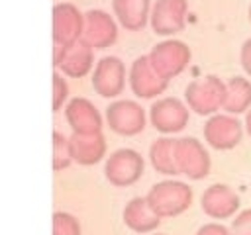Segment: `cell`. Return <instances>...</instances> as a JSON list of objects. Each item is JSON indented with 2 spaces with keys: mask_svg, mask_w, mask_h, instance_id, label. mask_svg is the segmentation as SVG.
I'll return each mask as SVG.
<instances>
[{
  "mask_svg": "<svg viewBox=\"0 0 251 235\" xmlns=\"http://www.w3.org/2000/svg\"><path fill=\"white\" fill-rule=\"evenodd\" d=\"M127 78H129V86H131L133 94L137 98H143V100H149V98H155V96L163 94L169 86V80L163 78L153 69L147 55H141L131 63Z\"/></svg>",
  "mask_w": 251,
  "mask_h": 235,
  "instance_id": "obj_12",
  "label": "cell"
},
{
  "mask_svg": "<svg viewBox=\"0 0 251 235\" xmlns=\"http://www.w3.org/2000/svg\"><path fill=\"white\" fill-rule=\"evenodd\" d=\"M65 118L73 133H80V135L102 133V127H104L102 114L88 98H82V96L71 98L65 106Z\"/></svg>",
  "mask_w": 251,
  "mask_h": 235,
  "instance_id": "obj_13",
  "label": "cell"
},
{
  "mask_svg": "<svg viewBox=\"0 0 251 235\" xmlns=\"http://www.w3.org/2000/svg\"><path fill=\"white\" fill-rule=\"evenodd\" d=\"M149 161L159 174H165V176L180 174L176 166V139L173 137L155 139L149 147Z\"/></svg>",
  "mask_w": 251,
  "mask_h": 235,
  "instance_id": "obj_20",
  "label": "cell"
},
{
  "mask_svg": "<svg viewBox=\"0 0 251 235\" xmlns=\"http://www.w3.org/2000/svg\"><path fill=\"white\" fill-rule=\"evenodd\" d=\"M231 235H251V208L239 212L231 221Z\"/></svg>",
  "mask_w": 251,
  "mask_h": 235,
  "instance_id": "obj_25",
  "label": "cell"
},
{
  "mask_svg": "<svg viewBox=\"0 0 251 235\" xmlns=\"http://www.w3.org/2000/svg\"><path fill=\"white\" fill-rule=\"evenodd\" d=\"M82 39L92 49H106L118 39V25L104 10H88L84 14Z\"/></svg>",
  "mask_w": 251,
  "mask_h": 235,
  "instance_id": "obj_15",
  "label": "cell"
},
{
  "mask_svg": "<svg viewBox=\"0 0 251 235\" xmlns=\"http://www.w3.org/2000/svg\"><path fill=\"white\" fill-rule=\"evenodd\" d=\"M155 235H163V233H155Z\"/></svg>",
  "mask_w": 251,
  "mask_h": 235,
  "instance_id": "obj_30",
  "label": "cell"
},
{
  "mask_svg": "<svg viewBox=\"0 0 251 235\" xmlns=\"http://www.w3.org/2000/svg\"><path fill=\"white\" fill-rule=\"evenodd\" d=\"M71 147H73V159L78 164H96L106 157V137L102 133L92 135H71Z\"/></svg>",
  "mask_w": 251,
  "mask_h": 235,
  "instance_id": "obj_19",
  "label": "cell"
},
{
  "mask_svg": "<svg viewBox=\"0 0 251 235\" xmlns=\"http://www.w3.org/2000/svg\"><path fill=\"white\" fill-rule=\"evenodd\" d=\"M251 108V80L243 76H231L226 82V100L224 108L227 114L237 116L249 112Z\"/></svg>",
  "mask_w": 251,
  "mask_h": 235,
  "instance_id": "obj_21",
  "label": "cell"
},
{
  "mask_svg": "<svg viewBox=\"0 0 251 235\" xmlns=\"http://www.w3.org/2000/svg\"><path fill=\"white\" fill-rule=\"evenodd\" d=\"M53 112H59L69 96V86L59 72H53Z\"/></svg>",
  "mask_w": 251,
  "mask_h": 235,
  "instance_id": "obj_24",
  "label": "cell"
},
{
  "mask_svg": "<svg viewBox=\"0 0 251 235\" xmlns=\"http://www.w3.org/2000/svg\"><path fill=\"white\" fill-rule=\"evenodd\" d=\"M196 235H231V229L218 221H212V223H204L202 227H198Z\"/></svg>",
  "mask_w": 251,
  "mask_h": 235,
  "instance_id": "obj_26",
  "label": "cell"
},
{
  "mask_svg": "<svg viewBox=\"0 0 251 235\" xmlns=\"http://www.w3.org/2000/svg\"><path fill=\"white\" fill-rule=\"evenodd\" d=\"M249 22H251V6H249Z\"/></svg>",
  "mask_w": 251,
  "mask_h": 235,
  "instance_id": "obj_29",
  "label": "cell"
},
{
  "mask_svg": "<svg viewBox=\"0 0 251 235\" xmlns=\"http://www.w3.org/2000/svg\"><path fill=\"white\" fill-rule=\"evenodd\" d=\"M210 155L196 137L176 139V166L178 172L190 180H202L210 172Z\"/></svg>",
  "mask_w": 251,
  "mask_h": 235,
  "instance_id": "obj_7",
  "label": "cell"
},
{
  "mask_svg": "<svg viewBox=\"0 0 251 235\" xmlns=\"http://www.w3.org/2000/svg\"><path fill=\"white\" fill-rule=\"evenodd\" d=\"M245 129H247V133H249V137H251V108H249V112H247V116H245Z\"/></svg>",
  "mask_w": 251,
  "mask_h": 235,
  "instance_id": "obj_28",
  "label": "cell"
},
{
  "mask_svg": "<svg viewBox=\"0 0 251 235\" xmlns=\"http://www.w3.org/2000/svg\"><path fill=\"white\" fill-rule=\"evenodd\" d=\"M80 221L69 212L53 213V235H80Z\"/></svg>",
  "mask_w": 251,
  "mask_h": 235,
  "instance_id": "obj_23",
  "label": "cell"
},
{
  "mask_svg": "<svg viewBox=\"0 0 251 235\" xmlns=\"http://www.w3.org/2000/svg\"><path fill=\"white\" fill-rule=\"evenodd\" d=\"M147 204L151 210L163 217H175L186 212L192 204V188L180 180H161L147 192Z\"/></svg>",
  "mask_w": 251,
  "mask_h": 235,
  "instance_id": "obj_1",
  "label": "cell"
},
{
  "mask_svg": "<svg viewBox=\"0 0 251 235\" xmlns=\"http://www.w3.org/2000/svg\"><path fill=\"white\" fill-rule=\"evenodd\" d=\"M92 88L102 98H116L126 88V67L122 59L108 55L102 57L92 70Z\"/></svg>",
  "mask_w": 251,
  "mask_h": 235,
  "instance_id": "obj_10",
  "label": "cell"
},
{
  "mask_svg": "<svg viewBox=\"0 0 251 235\" xmlns=\"http://www.w3.org/2000/svg\"><path fill=\"white\" fill-rule=\"evenodd\" d=\"M186 0H155L151 8V27L157 35H175L182 31L186 20Z\"/></svg>",
  "mask_w": 251,
  "mask_h": 235,
  "instance_id": "obj_14",
  "label": "cell"
},
{
  "mask_svg": "<svg viewBox=\"0 0 251 235\" xmlns=\"http://www.w3.org/2000/svg\"><path fill=\"white\" fill-rule=\"evenodd\" d=\"M84 29V14L71 4L61 2L53 6V43L55 47H63L82 39Z\"/></svg>",
  "mask_w": 251,
  "mask_h": 235,
  "instance_id": "obj_11",
  "label": "cell"
},
{
  "mask_svg": "<svg viewBox=\"0 0 251 235\" xmlns=\"http://www.w3.org/2000/svg\"><path fill=\"white\" fill-rule=\"evenodd\" d=\"M145 110L135 100H116L106 108V123L118 135H137L145 127Z\"/></svg>",
  "mask_w": 251,
  "mask_h": 235,
  "instance_id": "obj_5",
  "label": "cell"
},
{
  "mask_svg": "<svg viewBox=\"0 0 251 235\" xmlns=\"http://www.w3.org/2000/svg\"><path fill=\"white\" fill-rule=\"evenodd\" d=\"M71 137H65L61 131H53V170H63L73 163Z\"/></svg>",
  "mask_w": 251,
  "mask_h": 235,
  "instance_id": "obj_22",
  "label": "cell"
},
{
  "mask_svg": "<svg viewBox=\"0 0 251 235\" xmlns=\"http://www.w3.org/2000/svg\"><path fill=\"white\" fill-rule=\"evenodd\" d=\"M122 219L131 231L139 235L153 233L161 223V217L151 210V206L147 204V198H141V196H135L126 204Z\"/></svg>",
  "mask_w": 251,
  "mask_h": 235,
  "instance_id": "obj_17",
  "label": "cell"
},
{
  "mask_svg": "<svg viewBox=\"0 0 251 235\" xmlns=\"http://www.w3.org/2000/svg\"><path fill=\"white\" fill-rule=\"evenodd\" d=\"M188 110L190 108L182 100L165 96L153 102L149 108V119L151 125L161 133H178L188 123Z\"/></svg>",
  "mask_w": 251,
  "mask_h": 235,
  "instance_id": "obj_8",
  "label": "cell"
},
{
  "mask_svg": "<svg viewBox=\"0 0 251 235\" xmlns=\"http://www.w3.org/2000/svg\"><path fill=\"white\" fill-rule=\"evenodd\" d=\"M92 63H94V49L84 39H78L63 47H55V57H53L55 69H59L63 74L71 78L86 76L92 69Z\"/></svg>",
  "mask_w": 251,
  "mask_h": 235,
  "instance_id": "obj_6",
  "label": "cell"
},
{
  "mask_svg": "<svg viewBox=\"0 0 251 235\" xmlns=\"http://www.w3.org/2000/svg\"><path fill=\"white\" fill-rule=\"evenodd\" d=\"M143 166V157L135 149H118L106 159L104 174L112 186L126 188L141 178Z\"/></svg>",
  "mask_w": 251,
  "mask_h": 235,
  "instance_id": "obj_4",
  "label": "cell"
},
{
  "mask_svg": "<svg viewBox=\"0 0 251 235\" xmlns=\"http://www.w3.org/2000/svg\"><path fill=\"white\" fill-rule=\"evenodd\" d=\"M184 100H186V106L198 116H214L220 108H224L226 82L214 74L196 78L186 84Z\"/></svg>",
  "mask_w": 251,
  "mask_h": 235,
  "instance_id": "obj_2",
  "label": "cell"
},
{
  "mask_svg": "<svg viewBox=\"0 0 251 235\" xmlns=\"http://www.w3.org/2000/svg\"><path fill=\"white\" fill-rule=\"evenodd\" d=\"M112 8L120 25L129 31L145 27L151 18V0H112Z\"/></svg>",
  "mask_w": 251,
  "mask_h": 235,
  "instance_id": "obj_18",
  "label": "cell"
},
{
  "mask_svg": "<svg viewBox=\"0 0 251 235\" xmlns=\"http://www.w3.org/2000/svg\"><path fill=\"white\" fill-rule=\"evenodd\" d=\"M200 208L212 219H229L239 210V196L227 184H212L204 190Z\"/></svg>",
  "mask_w": 251,
  "mask_h": 235,
  "instance_id": "obj_16",
  "label": "cell"
},
{
  "mask_svg": "<svg viewBox=\"0 0 251 235\" xmlns=\"http://www.w3.org/2000/svg\"><path fill=\"white\" fill-rule=\"evenodd\" d=\"M239 61H241L243 70H245L247 76L251 78V37L243 41V45H241V53H239Z\"/></svg>",
  "mask_w": 251,
  "mask_h": 235,
  "instance_id": "obj_27",
  "label": "cell"
},
{
  "mask_svg": "<svg viewBox=\"0 0 251 235\" xmlns=\"http://www.w3.org/2000/svg\"><path fill=\"white\" fill-rule=\"evenodd\" d=\"M243 137L241 121L231 114H214L204 123V139L218 151H227L239 145Z\"/></svg>",
  "mask_w": 251,
  "mask_h": 235,
  "instance_id": "obj_9",
  "label": "cell"
},
{
  "mask_svg": "<svg viewBox=\"0 0 251 235\" xmlns=\"http://www.w3.org/2000/svg\"><path fill=\"white\" fill-rule=\"evenodd\" d=\"M153 69L167 80L180 74L190 63V47L180 39H165L149 51Z\"/></svg>",
  "mask_w": 251,
  "mask_h": 235,
  "instance_id": "obj_3",
  "label": "cell"
}]
</instances>
